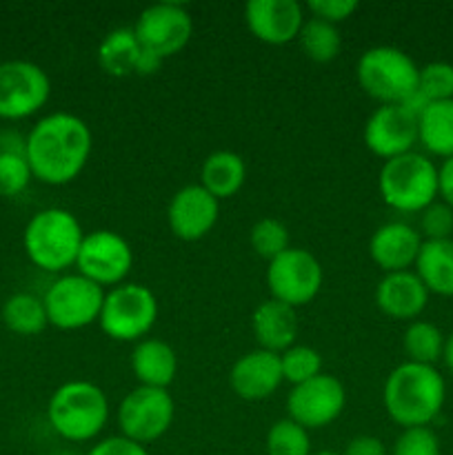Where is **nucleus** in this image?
<instances>
[{
	"mask_svg": "<svg viewBox=\"0 0 453 455\" xmlns=\"http://www.w3.org/2000/svg\"><path fill=\"white\" fill-rule=\"evenodd\" d=\"M93 136L80 116L56 111L31 127L25 138V158L36 180L60 187L76 180L87 167Z\"/></svg>",
	"mask_w": 453,
	"mask_h": 455,
	"instance_id": "obj_1",
	"label": "nucleus"
},
{
	"mask_svg": "<svg viewBox=\"0 0 453 455\" xmlns=\"http://www.w3.org/2000/svg\"><path fill=\"white\" fill-rule=\"evenodd\" d=\"M447 385L442 373L429 364L402 363L386 376L382 389L385 411L402 429L429 427L442 413Z\"/></svg>",
	"mask_w": 453,
	"mask_h": 455,
	"instance_id": "obj_2",
	"label": "nucleus"
},
{
	"mask_svg": "<svg viewBox=\"0 0 453 455\" xmlns=\"http://www.w3.org/2000/svg\"><path fill=\"white\" fill-rule=\"evenodd\" d=\"M83 240L84 231L74 213L62 207H49L27 222L22 247L38 269L60 274L76 267Z\"/></svg>",
	"mask_w": 453,
	"mask_h": 455,
	"instance_id": "obj_3",
	"label": "nucleus"
},
{
	"mask_svg": "<svg viewBox=\"0 0 453 455\" xmlns=\"http://www.w3.org/2000/svg\"><path fill=\"white\" fill-rule=\"evenodd\" d=\"M47 418L60 438L69 443H89L102 434L109 420V400L93 382L69 380L49 398Z\"/></svg>",
	"mask_w": 453,
	"mask_h": 455,
	"instance_id": "obj_4",
	"label": "nucleus"
},
{
	"mask_svg": "<svg viewBox=\"0 0 453 455\" xmlns=\"http://www.w3.org/2000/svg\"><path fill=\"white\" fill-rule=\"evenodd\" d=\"M378 191L386 207L400 213H420L440 198L438 167L417 151L385 160L378 173Z\"/></svg>",
	"mask_w": 453,
	"mask_h": 455,
	"instance_id": "obj_5",
	"label": "nucleus"
},
{
	"mask_svg": "<svg viewBox=\"0 0 453 455\" xmlns=\"http://www.w3.org/2000/svg\"><path fill=\"white\" fill-rule=\"evenodd\" d=\"M355 78L360 89L380 105H407L417 93L420 67L402 49L378 44L360 56Z\"/></svg>",
	"mask_w": 453,
	"mask_h": 455,
	"instance_id": "obj_6",
	"label": "nucleus"
},
{
	"mask_svg": "<svg viewBox=\"0 0 453 455\" xmlns=\"http://www.w3.org/2000/svg\"><path fill=\"white\" fill-rule=\"evenodd\" d=\"M158 320V300L149 287L123 283L105 293L100 324L102 333L115 342H140Z\"/></svg>",
	"mask_w": 453,
	"mask_h": 455,
	"instance_id": "obj_7",
	"label": "nucleus"
},
{
	"mask_svg": "<svg viewBox=\"0 0 453 455\" xmlns=\"http://www.w3.org/2000/svg\"><path fill=\"white\" fill-rule=\"evenodd\" d=\"M43 302L49 324L62 331H78L98 323L105 302V289L80 274H67L49 284Z\"/></svg>",
	"mask_w": 453,
	"mask_h": 455,
	"instance_id": "obj_8",
	"label": "nucleus"
},
{
	"mask_svg": "<svg viewBox=\"0 0 453 455\" xmlns=\"http://www.w3.org/2000/svg\"><path fill=\"white\" fill-rule=\"evenodd\" d=\"M173 418H176V403L169 389L138 385L120 403V435L147 447L171 429Z\"/></svg>",
	"mask_w": 453,
	"mask_h": 455,
	"instance_id": "obj_9",
	"label": "nucleus"
},
{
	"mask_svg": "<svg viewBox=\"0 0 453 455\" xmlns=\"http://www.w3.org/2000/svg\"><path fill=\"white\" fill-rule=\"evenodd\" d=\"M322 265L311 251L300 247H289L266 267V284L271 298L284 305L305 307L322 289Z\"/></svg>",
	"mask_w": 453,
	"mask_h": 455,
	"instance_id": "obj_10",
	"label": "nucleus"
},
{
	"mask_svg": "<svg viewBox=\"0 0 453 455\" xmlns=\"http://www.w3.org/2000/svg\"><path fill=\"white\" fill-rule=\"evenodd\" d=\"M52 96L47 71L29 60L0 62V118L22 120L38 114Z\"/></svg>",
	"mask_w": 453,
	"mask_h": 455,
	"instance_id": "obj_11",
	"label": "nucleus"
},
{
	"mask_svg": "<svg viewBox=\"0 0 453 455\" xmlns=\"http://www.w3.org/2000/svg\"><path fill=\"white\" fill-rule=\"evenodd\" d=\"M133 267V251L127 240L111 229H96L84 234L76 269L98 287H118Z\"/></svg>",
	"mask_w": 453,
	"mask_h": 455,
	"instance_id": "obj_12",
	"label": "nucleus"
},
{
	"mask_svg": "<svg viewBox=\"0 0 453 455\" xmlns=\"http://www.w3.org/2000/svg\"><path fill=\"white\" fill-rule=\"evenodd\" d=\"M133 31L147 52L167 60L189 44L194 36V18L180 3H155L142 9Z\"/></svg>",
	"mask_w": 453,
	"mask_h": 455,
	"instance_id": "obj_13",
	"label": "nucleus"
},
{
	"mask_svg": "<svg viewBox=\"0 0 453 455\" xmlns=\"http://www.w3.org/2000/svg\"><path fill=\"white\" fill-rule=\"evenodd\" d=\"M346 391L338 378L320 373L314 380L293 387L287 395V413L293 422L311 429H324L340 418Z\"/></svg>",
	"mask_w": 453,
	"mask_h": 455,
	"instance_id": "obj_14",
	"label": "nucleus"
},
{
	"mask_svg": "<svg viewBox=\"0 0 453 455\" xmlns=\"http://www.w3.org/2000/svg\"><path fill=\"white\" fill-rule=\"evenodd\" d=\"M362 140L382 160L409 154L417 145V114L407 105H380L364 123Z\"/></svg>",
	"mask_w": 453,
	"mask_h": 455,
	"instance_id": "obj_15",
	"label": "nucleus"
},
{
	"mask_svg": "<svg viewBox=\"0 0 453 455\" xmlns=\"http://www.w3.org/2000/svg\"><path fill=\"white\" fill-rule=\"evenodd\" d=\"M218 216H220V200L213 198L200 182L185 185L169 200V229L185 243L204 238L216 227Z\"/></svg>",
	"mask_w": 453,
	"mask_h": 455,
	"instance_id": "obj_16",
	"label": "nucleus"
},
{
	"mask_svg": "<svg viewBox=\"0 0 453 455\" xmlns=\"http://www.w3.org/2000/svg\"><path fill=\"white\" fill-rule=\"evenodd\" d=\"M98 65L111 78H129V76H151L163 67L164 60L147 52L138 40L133 27L111 29L98 44Z\"/></svg>",
	"mask_w": 453,
	"mask_h": 455,
	"instance_id": "obj_17",
	"label": "nucleus"
},
{
	"mask_svg": "<svg viewBox=\"0 0 453 455\" xmlns=\"http://www.w3.org/2000/svg\"><path fill=\"white\" fill-rule=\"evenodd\" d=\"M305 20V7L298 0H251L244 7L249 31L274 47L298 40Z\"/></svg>",
	"mask_w": 453,
	"mask_h": 455,
	"instance_id": "obj_18",
	"label": "nucleus"
},
{
	"mask_svg": "<svg viewBox=\"0 0 453 455\" xmlns=\"http://www.w3.org/2000/svg\"><path fill=\"white\" fill-rule=\"evenodd\" d=\"M282 382L280 355L265 349H253L244 354L242 358L235 360L229 373V385L234 394L249 403L271 398Z\"/></svg>",
	"mask_w": 453,
	"mask_h": 455,
	"instance_id": "obj_19",
	"label": "nucleus"
},
{
	"mask_svg": "<svg viewBox=\"0 0 453 455\" xmlns=\"http://www.w3.org/2000/svg\"><path fill=\"white\" fill-rule=\"evenodd\" d=\"M425 238L407 222H385L369 240V256L385 274H398L416 267Z\"/></svg>",
	"mask_w": 453,
	"mask_h": 455,
	"instance_id": "obj_20",
	"label": "nucleus"
},
{
	"mask_svg": "<svg viewBox=\"0 0 453 455\" xmlns=\"http://www.w3.org/2000/svg\"><path fill=\"white\" fill-rule=\"evenodd\" d=\"M426 287L413 269L385 274L376 287V305L393 320H416L429 305Z\"/></svg>",
	"mask_w": 453,
	"mask_h": 455,
	"instance_id": "obj_21",
	"label": "nucleus"
},
{
	"mask_svg": "<svg viewBox=\"0 0 453 455\" xmlns=\"http://www.w3.org/2000/svg\"><path fill=\"white\" fill-rule=\"evenodd\" d=\"M253 338L258 342V349L271 351V354H282L289 347L296 345V338L300 327H298V314L293 307L284 302L269 300L260 302L251 315Z\"/></svg>",
	"mask_w": 453,
	"mask_h": 455,
	"instance_id": "obj_22",
	"label": "nucleus"
},
{
	"mask_svg": "<svg viewBox=\"0 0 453 455\" xmlns=\"http://www.w3.org/2000/svg\"><path fill=\"white\" fill-rule=\"evenodd\" d=\"M131 373L140 387L169 389L178 376V355L169 342L145 338L131 351Z\"/></svg>",
	"mask_w": 453,
	"mask_h": 455,
	"instance_id": "obj_23",
	"label": "nucleus"
},
{
	"mask_svg": "<svg viewBox=\"0 0 453 455\" xmlns=\"http://www.w3.org/2000/svg\"><path fill=\"white\" fill-rule=\"evenodd\" d=\"M244 182H247V163L235 151H213L200 167V185L218 200L234 198Z\"/></svg>",
	"mask_w": 453,
	"mask_h": 455,
	"instance_id": "obj_24",
	"label": "nucleus"
},
{
	"mask_svg": "<svg viewBox=\"0 0 453 455\" xmlns=\"http://www.w3.org/2000/svg\"><path fill=\"white\" fill-rule=\"evenodd\" d=\"M413 271L426 291L442 298H453V238L425 240Z\"/></svg>",
	"mask_w": 453,
	"mask_h": 455,
	"instance_id": "obj_25",
	"label": "nucleus"
},
{
	"mask_svg": "<svg viewBox=\"0 0 453 455\" xmlns=\"http://www.w3.org/2000/svg\"><path fill=\"white\" fill-rule=\"evenodd\" d=\"M417 142L429 154L453 158V100L426 102L417 114Z\"/></svg>",
	"mask_w": 453,
	"mask_h": 455,
	"instance_id": "obj_26",
	"label": "nucleus"
},
{
	"mask_svg": "<svg viewBox=\"0 0 453 455\" xmlns=\"http://www.w3.org/2000/svg\"><path fill=\"white\" fill-rule=\"evenodd\" d=\"M3 320L18 336H38L49 324L43 298L34 293H13L3 307Z\"/></svg>",
	"mask_w": 453,
	"mask_h": 455,
	"instance_id": "obj_27",
	"label": "nucleus"
},
{
	"mask_svg": "<svg viewBox=\"0 0 453 455\" xmlns=\"http://www.w3.org/2000/svg\"><path fill=\"white\" fill-rule=\"evenodd\" d=\"M444 342H447V336L440 331V327L426 323V320L409 323L402 336V347L404 354L409 355V363L429 364V367H435V363L442 360Z\"/></svg>",
	"mask_w": 453,
	"mask_h": 455,
	"instance_id": "obj_28",
	"label": "nucleus"
},
{
	"mask_svg": "<svg viewBox=\"0 0 453 455\" xmlns=\"http://www.w3.org/2000/svg\"><path fill=\"white\" fill-rule=\"evenodd\" d=\"M298 43H300L302 52L309 60L324 65V62H331L338 58L342 49V36L338 25L309 16L302 25Z\"/></svg>",
	"mask_w": 453,
	"mask_h": 455,
	"instance_id": "obj_29",
	"label": "nucleus"
},
{
	"mask_svg": "<svg viewBox=\"0 0 453 455\" xmlns=\"http://www.w3.org/2000/svg\"><path fill=\"white\" fill-rule=\"evenodd\" d=\"M280 369H282L284 382H291L293 387H298L322 373V355L314 347L296 342L280 354Z\"/></svg>",
	"mask_w": 453,
	"mask_h": 455,
	"instance_id": "obj_30",
	"label": "nucleus"
},
{
	"mask_svg": "<svg viewBox=\"0 0 453 455\" xmlns=\"http://www.w3.org/2000/svg\"><path fill=\"white\" fill-rule=\"evenodd\" d=\"M266 455H314L309 431L291 418L274 422L266 434Z\"/></svg>",
	"mask_w": 453,
	"mask_h": 455,
	"instance_id": "obj_31",
	"label": "nucleus"
},
{
	"mask_svg": "<svg viewBox=\"0 0 453 455\" xmlns=\"http://www.w3.org/2000/svg\"><path fill=\"white\" fill-rule=\"evenodd\" d=\"M249 243H251L256 256L265 258L266 262H271L291 247L287 225L280 222L278 218H260L249 231Z\"/></svg>",
	"mask_w": 453,
	"mask_h": 455,
	"instance_id": "obj_32",
	"label": "nucleus"
},
{
	"mask_svg": "<svg viewBox=\"0 0 453 455\" xmlns=\"http://www.w3.org/2000/svg\"><path fill=\"white\" fill-rule=\"evenodd\" d=\"M417 93L425 102L453 100V65L451 62L435 60L420 67L417 78Z\"/></svg>",
	"mask_w": 453,
	"mask_h": 455,
	"instance_id": "obj_33",
	"label": "nucleus"
},
{
	"mask_svg": "<svg viewBox=\"0 0 453 455\" xmlns=\"http://www.w3.org/2000/svg\"><path fill=\"white\" fill-rule=\"evenodd\" d=\"M31 173L22 151H0V198H16L29 187Z\"/></svg>",
	"mask_w": 453,
	"mask_h": 455,
	"instance_id": "obj_34",
	"label": "nucleus"
},
{
	"mask_svg": "<svg viewBox=\"0 0 453 455\" xmlns=\"http://www.w3.org/2000/svg\"><path fill=\"white\" fill-rule=\"evenodd\" d=\"M391 455H442V447L431 427H411L400 431Z\"/></svg>",
	"mask_w": 453,
	"mask_h": 455,
	"instance_id": "obj_35",
	"label": "nucleus"
},
{
	"mask_svg": "<svg viewBox=\"0 0 453 455\" xmlns=\"http://www.w3.org/2000/svg\"><path fill=\"white\" fill-rule=\"evenodd\" d=\"M420 235L425 240L453 238V209L442 200H435L420 212Z\"/></svg>",
	"mask_w": 453,
	"mask_h": 455,
	"instance_id": "obj_36",
	"label": "nucleus"
},
{
	"mask_svg": "<svg viewBox=\"0 0 453 455\" xmlns=\"http://www.w3.org/2000/svg\"><path fill=\"white\" fill-rule=\"evenodd\" d=\"M306 12L324 22L340 25L358 12V3L355 0H311V3H306Z\"/></svg>",
	"mask_w": 453,
	"mask_h": 455,
	"instance_id": "obj_37",
	"label": "nucleus"
},
{
	"mask_svg": "<svg viewBox=\"0 0 453 455\" xmlns=\"http://www.w3.org/2000/svg\"><path fill=\"white\" fill-rule=\"evenodd\" d=\"M87 455H149V451H147V447L131 443L124 435H111V438H105L98 444H93Z\"/></svg>",
	"mask_w": 453,
	"mask_h": 455,
	"instance_id": "obj_38",
	"label": "nucleus"
},
{
	"mask_svg": "<svg viewBox=\"0 0 453 455\" xmlns=\"http://www.w3.org/2000/svg\"><path fill=\"white\" fill-rule=\"evenodd\" d=\"M340 455H389L386 453L385 443L376 435H355L354 440H349L345 447V451Z\"/></svg>",
	"mask_w": 453,
	"mask_h": 455,
	"instance_id": "obj_39",
	"label": "nucleus"
},
{
	"mask_svg": "<svg viewBox=\"0 0 453 455\" xmlns=\"http://www.w3.org/2000/svg\"><path fill=\"white\" fill-rule=\"evenodd\" d=\"M438 194L442 203L453 209V158H447L438 167Z\"/></svg>",
	"mask_w": 453,
	"mask_h": 455,
	"instance_id": "obj_40",
	"label": "nucleus"
},
{
	"mask_svg": "<svg viewBox=\"0 0 453 455\" xmlns=\"http://www.w3.org/2000/svg\"><path fill=\"white\" fill-rule=\"evenodd\" d=\"M444 364H447L449 371L453 373V331L447 336V342H444V354H442Z\"/></svg>",
	"mask_w": 453,
	"mask_h": 455,
	"instance_id": "obj_41",
	"label": "nucleus"
},
{
	"mask_svg": "<svg viewBox=\"0 0 453 455\" xmlns=\"http://www.w3.org/2000/svg\"><path fill=\"white\" fill-rule=\"evenodd\" d=\"M314 455H340V453H333V451H320V453H314Z\"/></svg>",
	"mask_w": 453,
	"mask_h": 455,
	"instance_id": "obj_42",
	"label": "nucleus"
},
{
	"mask_svg": "<svg viewBox=\"0 0 453 455\" xmlns=\"http://www.w3.org/2000/svg\"><path fill=\"white\" fill-rule=\"evenodd\" d=\"M58 455H78V453H74V451H62V453H58Z\"/></svg>",
	"mask_w": 453,
	"mask_h": 455,
	"instance_id": "obj_43",
	"label": "nucleus"
}]
</instances>
